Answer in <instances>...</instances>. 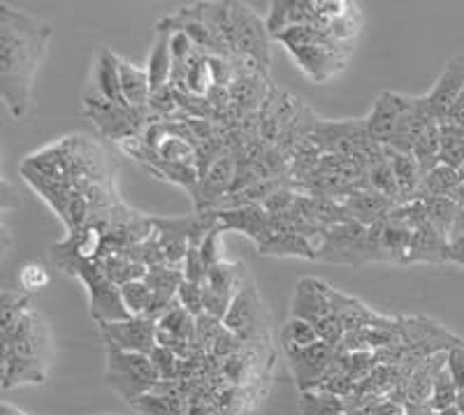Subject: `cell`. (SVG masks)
<instances>
[{"instance_id":"6da1fadb","label":"cell","mask_w":464,"mask_h":415,"mask_svg":"<svg viewBox=\"0 0 464 415\" xmlns=\"http://www.w3.org/2000/svg\"><path fill=\"white\" fill-rule=\"evenodd\" d=\"M53 37L52 24L0 5V98L14 119L31 111L35 74Z\"/></svg>"},{"instance_id":"7a4b0ae2","label":"cell","mask_w":464,"mask_h":415,"mask_svg":"<svg viewBox=\"0 0 464 415\" xmlns=\"http://www.w3.org/2000/svg\"><path fill=\"white\" fill-rule=\"evenodd\" d=\"M56 267L63 269L68 276L80 281L89 294V314L95 323H116L130 318L121 300V290L116 288L107 274L102 272L101 260L95 263H82L72 258H58L53 260Z\"/></svg>"},{"instance_id":"3957f363","label":"cell","mask_w":464,"mask_h":415,"mask_svg":"<svg viewBox=\"0 0 464 415\" xmlns=\"http://www.w3.org/2000/svg\"><path fill=\"white\" fill-rule=\"evenodd\" d=\"M82 107H84L86 119L93 121V126L98 128L102 137L121 144L128 142V140L142 137L144 128L151 123L149 110H135V107L110 102L91 84L86 89L84 98H82Z\"/></svg>"},{"instance_id":"277c9868","label":"cell","mask_w":464,"mask_h":415,"mask_svg":"<svg viewBox=\"0 0 464 415\" xmlns=\"http://www.w3.org/2000/svg\"><path fill=\"white\" fill-rule=\"evenodd\" d=\"M105 381L107 388L114 390L121 400H126L128 404H135L149 392H153V388L160 383V376L149 355L107 351Z\"/></svg>"},{"instance_id":"5b68a950","label":"cell","mask_w":464,"mask_h":415,"mask_svg":"<svg viewBox=\"0 0 464 415\" xmlns=\"http://www.w3.org/2000/svg\"><path fill=\"white\" fill-rule=\"evenodd\" d=\"M232 12V53L246 58L269 74L272 65V35L258 12L246 3H230Z\"/></svg>"},{"instance_id":"8992f818","label":"cell","mask_w":464,"mask_h":415,"mask_svg":"<svg viewBox=\"0 0 464 415\" xmlns=\"http://www.w3.org/2000/svg\"><path fill=\"white\" fill-rule=\"evenodd\" d=\"M316 260L348 265V267H360L364 263H372L370 248H367V227L355 221L327 227L321 235V242H318Z\"/></svg>"},{"instance_id":"52a82bcc","label":"cell","mask_w":464,"mask_h":415,"mask_svg":"<svg viewBox=\"0 0 464 415\" xmlns=\"http://www.w3.org/2000/svg\"><path fill=\"white\" fill-rule=\"evenodd\" d=\"M101 332L107 351H123V352H142L151 355L153 348L159 346L156 334H159V321L153 318H126L116 323H95Z\"/></svg>"},{"instance_id":"ba28073f","label":"cell","mask_w":464,"mask_h":415,"mask_svg":"<svg viewBox=\"0 0 464 415\" xmlns=\"http://www.w3.org/2000/svg\"><path fill=\"white\" fill-rule=\"evenodd\" d=\"M226 330L235 332L244 343L251 339H258L260 332L265 330V309L263 300H260L256 284L251 279H244L242 288L235 294L230 309H227L226 318H223Z\"/></svg>"},{"instance_id":"9c48e42d","label":"cell","mask_w":464,"mask_h":415,"mask_svg":"<svg viewBox=\"0 0 464 415\" xmlns=\"http://www.w3.org/2000/svg\"><path fill=\"white\" fill-rule=\"evenodd\" d=\"M49 348L47 323L35 309H28L12 325L3 327V351H14L26 358L43 360V351Z\"/></svg>"},{"instance_id":"30bf717a","label":"cell","mask_w":464,"mask_h":415,"mask_svg":"<svg viewBox=\"0 0 464 415\" xmlns=\"http://www.w3.org/2000/svg\"><path fill=\"white\" fill-rule=\"evenodd\" d=\"M156 26L172 33H186V35L190 37V43L196 44V49H200L207 56L235 58L221 43H218L217 35L211 33V28L207 26L205 16H202V3L181 7L177 14L165 16V19H160V22L156 24Z\"/></svg>"},{"instance_id":"8fae6325","label":"cell","mask_w":464,"mask_h":415,"mask_svg":"<svg viewBox=\"0 0 464 415\" xmlns=\"http://www.w3.org/2000/svg\"><path fill=\"white\" fill-rule=\"evenodd\" d=\"M293 58H295V63L300 65L302 72L306 77L316 82V84H325L334 74L342 72L346 68L348 61V49L339 47L334 44L333 40H323V43L309 44V47L295 49Z\"/></svg>"},{"instance_id":"7c38bea8","label":"cell","mask_w":464,"mask_h":415,"mask_svg":"<svg viewBox=\"0 0 464 415\" xmlns=\"http://www.w3.org/2000/svg\"><path fill=\"white\" fill-rule=\"evenodd\" d=\"M244 265L239 263H221L209 269L205 284V311L217 318H226L235 294L239 293L244 284Z\"/></svg>"},{"instance_id":"4fadbf2b","label":"cell","mask_w":464,"mask_h":415,"mask_svg":"<svg viewBox=\"0 0 464 415\" xmlns=\"http://www.w3.org/2000/svg\"><path fill=\"white\" fill-rule=\"evenodd\" d=\"M285 355L302 390L316 388L337 362V348L325 342H318L309 348H290Z\"/></svg>"},{"instance_id":"5bb4252c","label":"cell","mask_w":464,"mask_h":415,"mask_svg":"<svg viewBox=\"0 0 464 415\" xmlns=\"http://www.w3.org/2000/svg\"><path fill=\"white\" fill-rule=\"evenodd\" d=\"M464 91V56L450 58L449 65L443 68V72L439 74L437 84L432 86L430 93H425V105H428L430 116L434 121L446 123V119L453 111L455 102L459 101V95Z\"/></svg>"},{"instance_id":"9a60e30c","label":"cell","mask_w":464,"mask_h":415,"mask_svg":"<svg viewBox=\"0 0 464 415\" xmlns=\"http://www.w3.org/2000/svg\"><path fill=\"white\" fill-rule=\"evenodd\" d=\"M218 227L223 232H239L248 236L256 246L265 242L272 232V216L263 205H242L230 209H218Z\"/></svg>"},{"instance_id":"2e32d148","label":"cell","mask_w":464,"mask_h":415,"mask_svg":"<svg viewBox=\"0 0 464 415\" xmlns=\"http://www.w3.org/2000/svg\"><path fill=\"white\" fill-rule=\"evenodd\" d=\"M404 105H406V95L383 93L376 98L370 116L364 119V126H367L370 137L383 149H388L392 142H395V135H397V128H400V119H401V111H404Z\"/></svg>"},{"instance_id":"e0dca14e","label":"cell","mask_w":464,"mask_h":415,"mask_svg":"<svg viewBox=\"0 0 464 415\" xmlns=\"http://www.w3.org/2000/svg\"><path fill=\"white\" fill-rule=\"evenodd\" d=\"M269 35L279 37L281 33L295 26H318L316 3L304 0H275L269 3V14L265 19Z\"/></svg>"},{"instance_id":"ac0fdd59","label":"cell","mask_w":464,"mask_h":415,"mask_svg":"<svg viewBox=\"0 0 464 415\" xmlns=\"http://www.w3.org/2000/svg\"><path fill=\"white\" fill-rule=\"evenodd\" d=\"M333 314L330 304V285L318 279H302L297 284L293 304H290V315L293 318H304L309 323H318L321 318Z\"/></svg>"},{"instance_id":"d6986e66","label":"cell","mask_w":464,"mask_h":415,"mask_svg":"<svg viewBox=\"0 0 464 415\" xmlns=\"http://www.w3.org/2000/svg\"><path fill=\"white\" fill-rule=\"evenodd\" d=\"M418 263H428V265L450 263L449 239H446L441 232L434 230V227L428 223V218L413 227L411 246H409V253H406L404 265H418Z\"/></svg>"},{"instance_id":"ffe728a7","label":"cell","mask_w":464,"mask_h":415,"mask_svg":"<svg viewBox=\"0 0 464 415\" xmlns=\"http://www.w3.org/2000/svg\"><path fill=\"white\" fill-rule=\"evenodd\" d=\"M343 207H346L348 216H351L355 223H360V226L364 227H372L374 223L385 221V218L392 214V209L400 205L372 188H355L353 193L343 200Z\"/></svg>"},{"instance_id":"44dd1931","label":"cell","mask_w":464,"mask_h":415,"mask_svg":"<svg viewBox=\"0 0 464 415\" xmlns=\"http://www.w3.org/2000/svg\"><path fill=\"white\" fill-rule=\"evenodd\" d=\"M318 244L309 236L293 230H275L258 246L260 256H275V258H306L316 260Z\"/></svg>"},{"instance_id":"7402d4cb","label":"cell","mask_w":464,"mask_h":415,"mask_svg":"<svg viewBox=\"0 0 464 415\" xmlns=\"http://www.w3.org/2000/svg\"><path fill=\"white\" fill-rule=\"evenodd\" d=\"M119 63L121 56L111 53L107 47L98 49L93 61V77H91V86H93L102 98L116 105H126L121 93V72H119Z\"/></svg>"},{"instance_id":"603a6c76","label":"cell","mask_w":464,"mask_h":415,"mask_svg":"<svg viewBox=\"0 0 464 415\" xmlns=\"http://www.w3.org/2000/svg\"><path fill=\"white\" fill-rule=\"evenodd\" d=\"M47 364L44 360L26 358L14 351H3V388L12 390L16 385L44 383Z\"/></svg>"},{"instance_id":"cb8c5ba5","label":"cell","mask_w":464,"mask_h":415,"mask_svg":"<svg viewBox=\"0 0 464 415\" xmlns=\"http://www.w3.org/2000/svg\"><path fill=\"white\" fill-rule=\"evenodd\" d=\"M174 58H172V31L156 26V37L147 61V74L151 82V91H159L172 82Z\"/></svg>"},{"instance_id":"d4e9b609","label":"cell","mask_w":464,"mask_h":415,"mask_svg":"<svg viewBox=\"0 0 464 415\" xmlns=\"http://www.w3.org/2000/svg\"><path fill=\"white\" fill-rule=\"evenodd\" d=\"M416 198H449V200L459 202L464 198L462 172L449 168V165H439L422 177Z\"/></svg>"},{"instance_id":"484cf974","label":"cell","mask_w":464,"mask_h":415,"mask_svg":"<svg viewBox=\"0 0 464 415\" xmlns=\"http://www.w3.org/2000/svg\"><path fill=\"white\" fill-rule=\"evenodd\" d=\"M385 156L391 160L392 174H395L397 190H400V205L416 200L418 188H420L422 172L418 168V160L413 158V153H400L392 151V149H385Z\"/></svg>"},{"instance_id":"4316f807","label":"cell","mask_w":464,"mask_h":415,"mask_svg":"<svg viewBox=\"0 0 464 415\" xmlns=\"http://www.w3.org/2000/svg\"><path fill=\"white\" fill-rule=\"evenodd\" d=\"M119 72H121V93L126 105L135 107V110H147L153 93L147 68H138V65H132L130 61L121 58Z\"/></svg>"},{"instance_id":"83f0119b","label":"cell","mask_w":464,"mask_h":415,"mask_svg":"<svg viewBox=\"0 0 464 415\" xmlns=\"http://www.w3.org/2000/svg\"><path fill=\"white\" fill-rule=\"evenodd\" d=\"M416 200H420L430 226L437 232H441L446 239H450L455 235V226H458V202L449 200V198H416Z\"/></svg>"},{"instance_id":"f1b7e54d","label":"cell","mask_w":464,"mask_h":415,"mask_svg":"<svg viewBox=\"0 0 464 415\" xmlns=\"http://www.w3.org/2000/svg\"><path fill=\"white\" fill-rule=\"evenodd\" d=\"M101 265L102 272L107 274V279L116 288H121V285L130 284V281H140L147 276V267L128 258L126 253H105L101 258Z\"/></svg>"},{"instance_id":"f546056e","label":"cell","mask_w":464,"mask_h":415,"mask_svg":"<svg viewBox=\"0 0 464 415\" xmlns=\"http://www.w3.org/2000/svg\"><path fill=\"white\" fill-rule=\"evenodd\" d=\"M413 158L418 160L422 177L441 165V123H432L428 130L422 132V137L413 147Z\"/></svg>"},{"instance_id":"4dcf8cb0","label":"cell","mask_w":464,"mask_h":415,"mask_svg":"<svg viewBox=\"0 0 464 415\" xmlns=\"http://www.w3.org/2000/svg\"><path fill=\"white\" fill-rule=\"evenodd\" d=\"M360 28H362V12H360V7L355 5V3H351L342 16H337V19H333V22L327 24L325 33L330 35V40H333L334 44L348 47V44L358 37Z\"/></svg>"},{"instance_id":"1f68e13d","label":"cell","mask_w":464,"mask_h":415,"mask_svg":"<svg viewBox=\"0 0 464 415\" xmlns=\"http://www.w3.org/2000/svg\"><path fill=\"white\" fill-rule=\"evenodd\" d=\"M364 188L376 190V193L385 195V198H391L392 202L400 205V190H397L395 174H392L388 156L381 158V160H376L374 165L367 168V172H364Z\"/></svg>"},{"instance_id":"d6a6232c","label":"cell","mask_w":464,"mask_h":415,"mask_svg":"<svg viewBox=\"0 0 464 415\" xmlns=\"http://www.w3.org/2000/svg\"><path fill=\"white\" fill-rule=\"evenodd\" d=\"M121 300L126 311L130 314V318H142V315L151 314L153 306V290L149 288V284L144 279L130 281V284L121 285Z\"/></svg>"},{"instance_id":"836d02e7","label":"cell","mask_w":464,"mask_h":415,"mask_svg":"<svg viewBox=\"0 0 464 415\" xmlns=\"http://www.w3.org/2000/svg\"><path fill=\"white\" fill-rule=\"evenodd\" d=\"M281 342H284L285 351H290V348H309L321 342V339H318V332L314 327V323L290 315L284 325V332H281Z\"/></svg>"},{"instance_id":"e575fe53","label":"cell","mask_w":464,"mask_h":415,"mask_svg":"<svg viewBox=\"0 0 464 415\" xmlns=\"http://www.w3.org/2000/svg\"><path fill=\"white\" fill-rule=\"evenodd\" d=\"M16 279H19V290L26 294H35L40 290H44L52 281V274H49L47 265L40 263V260H26V263L19 267V274H16Z\"/></svg>"},{"instance_id":"d590c367","label":"cell","mask_w":464,"mask_h":415,"mask_svg":"<svg viewBox=\"0 0 464 415\" xmlns=\"http://www.w3.org/2000/svg\"><path fill=\"white\" fill-rule=\"evenodd\" d=\"M135 410L144 415H186L184 406H181L179 397H172V394H159L149 392L147 397H142L140 401H135Z\"/></svg>"},{"instance_id":"8d00e7d4","label":"cell","mask_w":464,"mask_h":415,"mask_svg":"<svg viewBox=\"0 0 464 415\" xmlns=\"http://www.w3.org/2000/svg\"><path fill=\"white\" fill-rule=\"evenodd\" d=\"M455 401H458V388H455L453 379H450L449 369L443 367L439 372L437 381H434L432 397H430V409L441 413V410L455 409Z\"/></svg>"},{"instance_id":"74e56055","label":"cell","mask_w":464,"mask_h":415,"mask_svg":"<svg viewBox=\"0 0 464 415\" xmlns=\"http://www.w3.org/2000/svg\"><path fill=\"white\" fill-rule=\"evenodd\" d=\"M149 358H151L153 367L159 372L160 381H179V367L184 360L177 352L165 346H156Z\"/></svg>"},{"instance_id":"f35d334b","label":"cell","mask_w":464,"mask_h":415,"mask_svg":"<svg viewBox=\"0 0 464 415\" xmlns=\"http://www.w3.org/2000/svg\"><path fill=\"white\" fill-rule=\"evenodd\" d=\"M177 304H179L181 309L188 311L193 318L207 314L205 311V285L190 284V281L184 279V284H181L179 290H177Z\"/></svg>"},{"instance_id":"ab89813d","label":"cell","mask_w":464,"mask_h":415,"mask_svg":"<svg viewBox=\"0 0 464 415\" xmlns=\"http://www.w3.org/2000/svg\"><path fill=\"white\" fill-rule=\"evenodd\" d=\"M226 330L221 318L211 314H202L196 318V346L198 348H209L214 346L218 337H221V332Z\"/></svg>"},{"instance_id":"60d3db41","label":"cell","mask_w":464,"mask_h":415,"mask_svg":"<svg viewBox=\"0 0 464 415\" xmlns=\"http://www.w3.org/2000/svg\"><path fill=\"white\" fill-rule=\"evenodd\" d=\"M209 269L211 267L205 263V258H202L200 246H198V244H193V246L188 248V253H186L184 265H181L184 279L190 281V284L205 285L207 284V276H209Z\"/></svg>"},{"instance_id":"b9f144b4","label":"cell","mask_w":464,"mask_h":415,"mask_svg":"<svg viewBox=\"0 0 464 415\" xmlns=\"http://www.w3.org/2000/svg\"><path fill=\"white\" fill-rule=\"evenodd\" d=\"M314 327H316L318 332V339L334 348L342 346L343 337H346V327H343V323L339 321L334 314L325 315V318H321L318 323H314Z\"/></svg>"},{"instance_id":"7bdbcfd3","label":"cell","mask_w":464,"mask_h":415,"mask_svg":"<svg viewBox=\"0 0 464 415\" xmlns=\"http://www.w3.org/2000/svg\"><path fill=\"white\" fill-rule=\"evenodd\" d=\"M198 246H200L202 258H205V263L209 265V267H217V265L226 263V260H223V230L218 226L214 227V230L207 232V236L198 244Z\"/></svg>"},{"instance_id":"ee69618b","label":"cell","mask_w":464,"mask_h":415,"mask_svg":"<svg viewBox=\"0 0 464 415\" xmlns=\"http://www.w3.org/2000/svg\"><path fill=\"white\" fill-rule=\"evenodd\" d=\"M242 343L244 342L235 334V332L223 330L221 337H218L217 342H214V346H211V355L218 360H230L242 352Z\"/></svg>"},{"instance_id":"f6af8a7d","label":"cell","mask_w":464,"mask_h":415,"mask_svg":"<svg viewBox=\"0 0 464 415\" xmlns=\"http://www.w3.org/2000/svg\"><path fill=\"white\" fill-rule=\"evenodd\" d=\"M446 369H449L450 379H453L458 392L464 390V346H453L446 352Z\"/></svg>"},{"instance_id":"bcb514c9","label":"cell","mask_w":464,"mask_h":415,"mask_svg":"<svg viewBox=\"0 0 464 415\" xmlns=\"http://www.w3.org/2000/svg\"><path fill=\"white\" fill-rule=\"evenodd\" d=\"M223 373H226V376L232 381V383H242L244 376H246V360L242 358V352H239V355H235V358L226 360V367H223Z\"/></svg>"},{"instance_id":"7dc6e473","label":"cell","mask_w":464,"mask_h":415,"mask_svg":"<svg viewBox=\"0 0 464 415\" xmlns=\"http://www.w3.org/2000/svg\"><path fill=\"white\" fill-rule=\"evenodd\" d=\"M449 251H450V263L459 265L464 269V235L455 232L449 239Z\"/></svg>"},{"instance_id":"c3c4849f","label":"cell","mask_w":464,"mask_h":415,"mask_svg":"<svg viewBox=\"0 0 464 415\" xmlns=\"http://www.w3.org/2000/svg\"><path fill=\"white\" fill-rule=\"evenodd\" d=\"M370 415H401V409L392 401H379L374 409H370Z\"/></svg>"},{"instance_id":"681fc988","label":"cell","mask_w":464,"mask_h":415,"mask_svg":"<svg viewBox=\"0 0 464 415\" xmlns=\"http://www.w3.org/2000/svg\"><path fill=\"white\" fill-rule=\"evenodd\" d=\"M459 205V214H458V226H455V232H462L464 235V198L458 202Z\"/></svg>"},{"instance_id":"f907efd6","label":"cell","mask_w":464,"mask_h":415,"mask_svg":"<svg viewBox=\"0 0 464 415\" xmlns=\"http://www.w3.org/2000/svg\"><path fill=\"white\" fill-rule=\"evenodd\" d=\"M455 409H458L459 413L464 415V390H462V392H458V401H455Z\"/></svg>"},{"instance_id":"816d5d0a","label":"cell","mask_w":464,"mask_h":415,"mask_svg":"<svg viewBox=\"0 0 464 415\" xmlns=\"http://www.w3.org/2000/svg\"><path fill=\"white\" fill-rule=\"evenodd\" d=\"M437 415H462V413H459L458 409H449V410H441V413H437Z\"/></svg>"}]
</instances>
